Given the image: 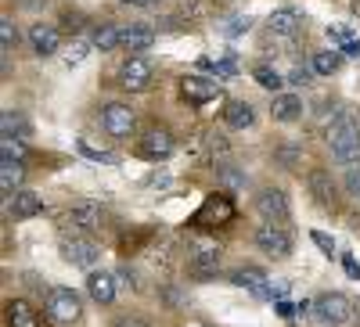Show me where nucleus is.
I'll use <instances>...</instances> for the list:
<instances>
[{
	"label": "nucleus",
	"mask_w": 360,
	"mask_h": 327,
	"mask_svg": "<svg viewBox=\"0 0 360 327\" xmlns=\"http://www.w3.org/2000/svg\"><path fill=\"white\" fill-rule=\"evenodd\" d=\"M155 44V29L148 22H130L123 25V51H130V58H137L141 51H148Z\"/></svg>",
	"instance_id": "13"
},
{
	"label": "nucleus",
	"mask_w": 360,
	"mask_h": 327,
	"mask_svg": "<svg viewBox=\"0 0 360 327\" xmlns=\"http://www.w3.org/2000/svg\"><path fill=\"white\" fill-rule=\"evenodd\" d=\"M278 316H285V320H292V316H295V306L281 299V302H278Z\"/></svg>",
	"instance_id": "39"
},
{
	"label": "nucleus",
	"mask_w": 360,
	"mask_h": 327,
	"mask_svg": "<svg viewBox=\"0 0 360 327\" xmlns=\"http://www.w3.org/2000/svg\"><path fill=\"white\" fill-rule=\"evenodd\" d=\"M79 152H83L86 159H94V162H108V166H115V155H108V152H98V147H90L86 140H79Z\"/></svg>",
	"instance_id": "34"
},
{
	"label": "nucleus",
	"mask_w": 360,
	"mask_h": 327,
	"mask_svg": "<svg viewBox=\"0 0 360 327\" xmlns=\"http://www.w3.org/2000/svg\"><path fill=\"white\" fill-rule=\"evenodd\" d=\"M342 54H349V58H360V40H349V44L342 47Z\"/></svg>",
	"instance_id": "40"
},
{
	"label": "nucleus",
	"mask_w": 360,
	"mask_h": 327,
	"mask_svg": "<svg viewBox=\"0 0 360 327\" xmlns=\"http://www.w3.org/2000/svg\"><path fill=\"white\" fill-rule=\"evenodd\" d=\"M231 284L249 288L252 295H259V299H270V295H274V291L266 288V277H263L259 270H252V266H242V270H234V274H231Z\"/></svg>",
	"instance_id": "19"
},
{
	"label": "nucleus",
	"mask_w": 360,
	"mask_h": 327,
	"mask_svg": "<svg viewBox=\"0 0 360 327\" xmlns=\"http://www.w3.org/2000/svg\"><path fill=\"white\" fill-rule=\"evenodd\" d=\"M342 187H346V194H349L353 201H360V166L346 169V176H342Z\"/></svg>",
	"instance_id": "32"
},
{
	"label": "nucleus",
	"mask_w": 360,
	"mask_h": 327,
	"mask_svg": "<svg viewBox=\"0 0 360 327\" xmlns=\"http://www.w3.org/2000/svg\"><path fill=\"white\" fill-rule=\"evenodd\" d=\"M349 11H353V15L360 18V0H353V4H349Z\"/></svg>",
	"instance_id": "43"
},
{
	"label": "nucleus",
	"mask_w": 360,
	"mask_h": 327,
	"mask_svg": "<svg viewBox=\"0 0 360 327\" xmlns=\"http://www.w3.org/2000/svg\"><path fill=\"white\" fill-rule=\"evenodd\" d=\"M0 47H4V54H11L18 47V33H15L11 18H0Z\"/></svg>",
	"instance_id": "29"
},
{
	"label": "nucleus",
	"mask_w": 360,
	"mask_h": 327,
	"mask_svg": "<svg viewBox=\"0 0 360 327\" xmlns=\"http://www.w3.org/2000/svg\"><path fill=\"white\" fill-rule=\"evenodd\" d=\"M62 255L65 262L79 266V270H94V262L101 259V248L83 234H62Z\"/></svg>",
	"instance_id": "5"
},
{
	"label": "nucleus",
	"mask_w": 360,
	"mask_h": 327,
	"mask_svg": "<svg viewBox=\"0 0 360 327\" xmlns=\"http://www.w3.org/2000/svg\"><path fill=\"white\" fill-rule=\"evenodd\" d=\"M281 159H285L288 166H295V162H299V152H295V147H285V152H281Z\"/></svg>",
	"instance_id": "41"
},
{
	"label": "nucleus",
	"mask_w": 360,
	"mask_h": 327,
	"mask_svg": "<svg viewBox=\"0 0 360 327\" xmlns=\"http://www.w3.org/2000/svg\"><path fill=\"white\" fill-rule=\"evenodd\" d=\"M217 173H220V180H224L227 187H245V173H238V166L224 162V166H217Z\"/></svg>",
	"instance_id": "30"
},
{
	"label": "nucleus",
	"mask_w": 360,
	"mask_h": 327,
	"mask_svg": "<svg viewBox=\"0 0 360 327\" xmlns=\"http://www.w3.org/2000/svg\"><path fill=\"white\" fill-rule=\"evenodd\" d=\"M249 25H252V22H249V15H245V18H242V15H234V18H227L224 33H227V36H242V33H245Z\"/></svg>",
	"instance_id": "33"
},
{
	"label": "nucleus",
	"mask_w": 360,
	"mask_h": 327,
	"mask_svg": "<svg viewBox=\"0 0 360 327\" xmlns=\"http://www.w3.org/2000/svg\"><path fill=\"white\" fill-rule=\"evenodd\" d=\"M137 152L144 159H152V162H162V159H169L176 152V140H173L169 130H148L141 137V144H137Z\"/></svg>",
	"instance_id": "11"
},
{
	"label": "nucleus",
	"mask_w": 360,
	"mask_h": 327,
	"mask_svg": "<svg viewBox=\"0 0 360 327\" xmlns=\"http://www.w3.org/2000/svg\"><path fill=\"white\" fill-rule=\"evenodd\" d=\"M112 327H148L144 320H137V316H123V320H115Z\"/></svg>",
	"instance_id": "38"
},
{
	"label": "nucleus",
	"mask_w": 360,
	"mask_h": 327,
	"mask_svg": "<svg viewBox=\"0 0 360 327\" xmlns=\"http://www.w3.org/2000/svg\"><path fill=\"white\" fill-rule=\"evenodd\" d=\"M29 44H33V51L40 58H51V54H58V47H62V36H58L54 25L37 22V25H29Z\"/></svg>",
	"instance_id": "14"
},
{
	"label": "nucleus",
	"mask_w": 360,
	"mask_h": 327,
	"mask_svg": "<svg viewBox=\"0 0 360 327\" xmlns=\"http://www.w3.org/2000/svg\"><path fill=\"white\" fill-rule=\"evenodd\" d=\"M83 58H86V44H83V40H76V44L69 47V54H65V65H79Z\"/></svg>",
	"instance_id": "36"
},
{
	"label": "nucleus",
	"mask_w": 360,
	"mask_h": 327,
	"mask_svg": "<svg viewBox=\"0 0 360 327\" xmlns=\"http://www.w3.org/2000/svg\"><path fill=\"white\" fill-rule=\"evenodd\" d=\"M90 44H94L98 51H115V47H123V25L101 22V25L94 29V36H90Z\"/></svg>",
	"instance_id": "23"
},
{
	"label": "nucleus",
	"mask_w": 360,
	"mask_h": 327,
	"mask_svg": "<svg viewBox=\"0 0 360 327\" xmlns=\"http://www.w3.org/2000/svg\"><path fill=\"white\" fill-rule=\"evenodd\" d=\"M310 237H314V245H317V248H321L324 255H335V241H332V237H328V234H321V230H314Z\"/></svg>",
	"instance_id": "35"
},
{
	"label": "nucleus",
	"mask_w": 360,
	"mask_h": 327,
	"mask_svg": "<svg viewBox=\"0 0 360 327\" xmlns=\"http://www.w3.org/2000/svg\"><path fill=\"white\" fill-rule=\"evenodd\" d=\"M256 209H259V216H263L266 223H278V227H281V223H288V216H292V205H288L285 191H278V187L259 191Z\"/></svg>",
	"instance_id": "7"
},
{
	"label": "nucleus",
	"mask_w": 360,
	"mask_h": 327,
	"mask_svg": "<svg viewBox=\"0 0 360 327\" xmlns=\"http://www.w3.org/2000/svg\"><path fill=\"white\" fill-rule=\"evenodd\" d=\"M40 209H44V198L37 191H18L8 201V216L11 220H33V216H40Z\"/></svg>",
	"instance_id": "15"
},
{
	"label": "nucleus",
	"mask_w": 360,
	"mask_h": 327,
	"mask_svg": "<svg viewBox=\"0 0 360 327\" xmlns=\"http://www.w3.org/2000/svg\"><path fill=\"white\" fill-rule=\"evenodd\" d=\"M266 29H270V36H274V40L292 44L299 33H303V15H299L295 8H281V11H274L266 18Z\"/></svg>",
	"instance_id": "10"
},
{
	"label": "nucleus",
	"mask_w": 360,
	"mask_h": 327,
	"mask_svg": "<svg viewBox=\"0 0 360 327\" xmlns=\"http://www.w3.org/2000/svg\"><path fill=\"white\" fill-rule=\"evenodd\" d=\"M4 320H8V327H40V313L25 299H11L4 306Z\"/></svg>",
	"instance_id": "18"
},
{
	"label": "nucleus",
	"mask_w": 360,
	"mask_h": 327,
	"mask_svg": "<svg viewBox=\"0 0 360 327\" xmlns=\"http://www.w3.org/2000/svg\"><path fill=\"white\" fill-rule=\"evenodd\" d=\"M270 115H274L278 123H295V119L303 115V101H299L295 94H278L274 101H270Z\"/></svg>",
	"instance_id": "22"
},
{
	"label": "nucleus",
	"mask_w": 360,
	"mask_h": 327,
	"mask_svg": "<svg viewBox=\"0 0 360 327\" xmlns=\"http://www.w3.org/2000/svg\"><path fill=\"white\" fill-rule=\"evenodd\" d=\"M252 241H256V248H259L263 255H274V259L292 255V234H288L285 227H278V223H263V227H256Z\"/></svg>",
	"instance_id": "6"
},
{
	"label": "nucleus",
	"mask_w": 360,
	"mask_h": 327,
	"mask_svg": "<svg viewBox=\"0 0 360 327\" xmlns=\"http://www.w3.org/2000/svg\"><path fill=\"white\" fill-rule=\"evenodd\" d=\"M224 123H227L231 130H249V126L256 123V112H252L249 101H227V108H224Z\"/></svg>",
	"instance_id": "21"
},
{
	"label": "nucleus",
	"mask_w": 360,
	"mask_h": 327,
	"mask_svg": "<svg viewBox=\"0 0 360 327\" xmlns=\"http://www.w3.org/2000/svg\"><path fill=\"white\" fill-rule=\"evenodd\" d=\"M205 147H209V155H213L217 166H224V162L231 159V140H227L224 133H209V137H205Z\"/></svg>",
	"instance_id": "28"
},
{
	"label": "nucleus",
	"mask_w": 360,
	"mask_h": 327,
	"mask_svg": "<svg viewBox=\"0 0 360 327\" xmlns=\"http://www.w3.org/2000/svg\"><path fill=\"white\" fill-rule=\"evenodd\" d=\"M328 147H332V159L339 166H360V123L342 112L332 126H328Z\"/></svg>",
	"instance_id": "1"
},
{
	"label": "nucleus",
	"mask_w": 360,
	"mask_h": 327,
	"mask_svg": "<svg viewBox=\"0 0 360 327\" xmlns=\"http://www.w3.org/2000/svg\"><path fill=\"white\" fill-rule=\"evenodd\" d=\"M324 33H328V40H332V44H339V51H342L349 40H356V36H353V29H349V25H339V22H335V25H328Z\"/></svg>",
	"instance_id": "31"
},
{
	"label": "nucleus",
	"mask_w": 360,
	"mask_h": 327,
	"mask_svg": "<svg viewBox=\"0 0 360 327\" xmlns=\"http://www.w3.org/2000/svg\"><path fill=\"white\" fill-rule=\"evenodd\" d=\"M119 4H130V8H148V4H155V0H119Z\"/></svg>",
	"instance_id": "42"
},
{
	"label": "nucleus",
	"mask_w": 360,
	"mask_h": 327,
	"mask_svg": "<svg viewBox=\"0 0 360 327\" xmlns=\"http://www.w3.org/2000/svg\"><path fill=\"white\" fill-rule=\"evenodd\" d=\"M184 327H209V323H202V320H188Z\"/></svg>",
	"instance_id": "44"
},
{
	"label": "nucleus",
	"mask_w": 360,
	"mask_h": 327,
	"mask_svg": "<svg viewBox=\"0 0 360 327\" xmlns=\"http://www.w3.org/2000/svg\"><path fill=\"white\" fill-rule=\"evenodd\" d=\"M339 65H342V51H317L314 54V72H321V76H335Z\"/></svg>",
	"instance_id": "26"
},
{
	"label": "nucleus",
	"mask_w": 360,
	"mask_h": 327,
	"mask_svg": "<svg viewBox=\"0 0 360 327\" xmlns=\"http://www.w3.org/2000/svg\"><path fill=\"white\" fill-rule=\"evenodd\" d=\"M101 126H105L112 137H130V133H134V126H137V115H134V108H130V105L112 101V105H105V108H101Z\"/></svg>",
	"instance_id": "9"
},
{
	"label": "nucleus",
	"mask_w": 360,
	"mask_h": 327,
	"mask_svg": "<svg viewBox=\"0 0 360 327\" xmlns=\"http://www.w3.org/2000/svg\"><path fill=\"white\" fill-rule=\"evenodd\" d=\"M69 227H79V230H98L101 227V209L94 201H79L69 209Z\"/></svg>",
	"instance_id": "20"
},
{
	"label": "nucleus",
	"mask_w": 360,
	"mask_h": 327,
	"mask_svg": "<svg viewBox=\"0 0 360 327\" xmlns=\"http://www.w3.org/2000/svg\"><path fill=\"white\" fill-rule=\"evenodd\" d=\"M180 94H184L188 105H205L220 94V83L217 79H202V76H184L180 79Z\"/></svg>",
	"instance_id": "12"
},
{
	"label": "nucleus",
	"mask_w": 360,
	"mask_h": 327,
	"mask_svg": "<svg viewBox=\"0 0 360 327\" xmlns=\"http://www.w3.org/2000/svg\"><path fill=\"white\" fill-rule=\"evenodd\" d=\"M188 274H191L195 281L217 277V274H220V245L198 237V241L191 245V255H188Z\"/></svg>",
	"instance_id": "2"
},
{
	"label": "nucleus",
	"mask_w": 360,
	"mask_h": 327,
	"mask_svg": "<svg viewBox=\"0 0 360 327\" xmlns=\"http://www.w3.org/2000/svg\"><path fill=\"white\" fill-rule=\"evenodd\" d=\"M288 83H292V86H307V83H310V69H303V65L292 69V72H288Z\"/></svg>",
	"instance_id": "37"
},
{
	"label": "nucleus",
	"mask_w": 360,
	"mask_h": 327,
	"mask_svg": "<svg viewBox=\"0 0 360 327\" xmlns=\"http://www.w3.org/2000/svg\"><path fill=\"white\" fill-rule=\"evenodd\" d=\"M86 295H90L94 302L108 306V302L115 299V274H108V270H90V277H86Z\"/></svg>",
	"instance_id": "17"
},
{
	"label": "nucleus",
	"mask_w": 360,
	"mask_h": 327,
	"mask_svg": "<svg viewBox=\"0 0 360 327\" xmlns=\"http://www.w3.org/2000/svg\"><path fill=\"white\" fill-rule=\"evenodd\" d=\"M22 176H25V169H22V162H18V159H4V162H0V187H4V194H8V198H11V194H18Z\"/></svg>",
	"instance_id": "24"
},
{
	"label": "nucleus",
	"mask_w": 360,
	"mask_h": 327,
	"mask_svg": "<svg viewBox=\"0 0 360 327\" xmlns=\"http://www.w3.org/2000/svg\"><path fill=\"white\" fill-rule=\"evenodd\" d=\"M252 79L263 86V91H270V94H274V98H278V91H281V86H285V76H281L278 69H270V65H256V69H252Z\"/></svg>",
	"instance_id": "25"
},
{
	"label": "nucleus",
	"mask_w": 360,
	"mask_h": 327,
	"mask_svg": "<svg viewBox=\"0 0 360 327\" xmlns=\"http://www.w3.org/2000/svg\"><path fill=\"white\" fill-rule=\"evenodd\" d=\"M307 191H310V198L317 201V205H332V198H335V184H332V173L328 169H310L307 173Z\"/></svg>",
	"instance_id": "16"
},
{
	"label": "nucleus",
	"mask_w": 360,
	"mask_h": 327,
	"mask_svg": "<svg viewBox=\"0 0 360 327\" xmlns=\"http://www.w3.org/2000/svg\"><path fill=\"white\" fill-rule=\"evenodd\" d=\"M148 83H152V62L148 58H127L123 65H119V86L123 91H148Z\"/></svg>",
	"instance_id": "8"
},
{
	"label": "nucleus",
	"mask_w": 360,
	"mask_h": 327,
	"mask_svg": "<svg viewBox=\"0 0 360 327\" xmlns=\"http://www.w3.org/2000/svg\"><path fill=\"white\" fill-rule=\"evenodd\" d=\"M314 313H317L324 323H332V327H346L349 316H353L356 309H353V302L346 299L342 291H324V295H317Z\"/></svg>",
	"instance_id": "4"
},
{
	"label": "nucleus",
	"mask_w": 360,
	"mask_h": 327,
	"mask_svg": "<svg viewBox=\"0 0 360 327\" xmlns=\"http://www.w3.org/2000/svg\"><path fill=\"white\" fill-rule=\"evenodd\" d=\"M47 316L54 323H76L83 316V302L72 288H51L47 291Z\"/></svg>",
	"instance_id": "3"
},
{
	"label": "nucleus",
	"mask_w": 360,
	"mask_h": 327,
	"mask_svg": "<svg viewBox=\"0 0 360 327\" xmlns=\"http://www.w3.org/2000/svg\"><path fill=\"white\" fill-rule=\"evenodd\" d=\"M0 130H4V140H25V123L18 112H4V119H0Z\"/></svg>",
	"instance_id": "27"
}]
</instances>
